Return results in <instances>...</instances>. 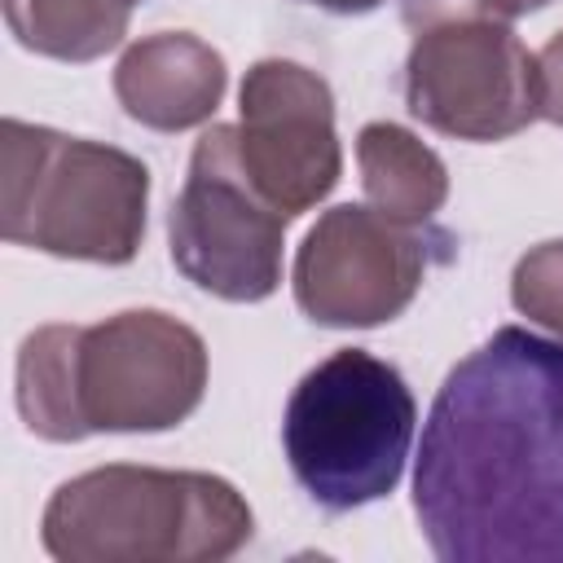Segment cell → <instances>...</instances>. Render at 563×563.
Wrapping results in <instances>:
<instances>
[{"label": "cell", "mask_w": 563, "mask_h": 563, "mask_svg": "<svg viewBox=\"0 0 563 563\" xmlns=\"http://www.w3.org/2000/svg\"><path fill=\"white\" fill-rule=\"evenodd\" d=\"M413 515L444 563L563 559V339L501 325L440 383Z\"/></svg>", "instance_id": "6da1fadb"}, {"label": "cell", "mask_w": 563, "mask_h": 563, "mask_svg": "<svg viewBox=\"0 0 563 563\" xmlns=\"http://www.w3.org/2000/svg\"><path fill=\"white\" fill-rule=\"evenodd\" d=\"M202 391V334L158 308H128L97 325H40L18 347V413L53 444L180 427Z\"/></svg>", "instance_id": "7a4b0ae2"}, {"label": "cell", "mask_w": 563, "mask_h": 563, "mask_svg": "<svg viewBox=\"0 0 563 563\" xmlns=\"http://www.w3.org/2000/svg\"><path fill=\"white\" fill-rule=\"evenodd\" d=\"M255 532L246 497L207 471L97 466L66 479L40 519L62 563H216Z\"/></svg>", "instance_id": "3957f363"}, {"label": "cell", "mask_w": 563, "mask_h": 563, "mask_svg": "<svg viewBox=\"0 0 563 563\" xmlns=\"http://www.w3.org/2000/svg\"><path fill=\"white\" fill-rule=\"evenodd\" d=\"M150 172L128 150L40 123H0V233L62 260L128 264L145 238Z\"/></svg>", "instance_id": "277c9868"}, {"label": "cell", "mask_w": 563, "mask_h": 563, "mask_svg": "<svg viewBox=\"0 0 563 563\" xmlns=\"http://www.w3.org/2000/svg\"><path fill=\"white\" fill-rule=\"evenodd\" d=\"M418 405L396 365L365 347H339L312 365L282 413L290 475L321 510H356L387 497L413 444Z\"/></svg>", "instance_id": "5b68a950"}, {"label": "cell", "mask_w": 563, "mask_h": 563, "mask_svg": "<svg viewBox=\"0 0 563 563\" xmlns=\"http://www.w3.org/2000/svg\"><path fill=\"white\" fill-rule=\"evenodd\" d=\"M286 220L246 176L238 123H211L167 216L172 264L224 303H260L282 286Z\"/></svg>", "instance_id": "8992f818"}, {"label": "cell", "mask_w": 563, "mask_h": 563, "mask_svg": "<svg viewBox=\"0 0 563 563\" xmlns=\"http://www.w3.org/2000/svg\"><path fill=\"white\" fill-rule=\"evenodd\" d=\"M444 242V233L387 220L374 207H330L295 255V303L317 325H383L413 303Z\"/></svg>", "instance_id": "52a82bcc"}, {"label": "cell", "mask_w": 563, "mask_h": 563, "mask_svg": "<svg viewBox=\"0 0 563 563\" xmlns=\"http://www.w3.org/2000/svg\"><path fill=\"white\" fill-rule=\"evenodd\" d=\"M405 101L427 128L457 141H506L541 119L537 53L506 22H449L413 35Z\"/></svg>", "instance_id": "ba28073f"}, {"label": "cell", "mask_w": 563, "mask_h": 563, "mask_svg": "<svg viewBox=\"0 0 563 563\" xmlns=\"http://www.w3.org/2000/svg\"><path fill=\"white\" fill-rule=\"evenodd\" d=\"M238 110L242 167L282 216L295 220L339 185L343 150L334 136V97L317 70L264 57L246 70Z\"/></svg>", "instance_id": "9c48e42d"}, {"label": "cell", "mask_w": 563, "mask_h": 563, "mask_svg": "<svg viewBox=\"0 0 563 563\" xmlns=\"http://www.w3.org/2000/svg\"><path fill=\"white\" fill-rule=\"evenodd\" d=\"M229 70L224 57L189 35V31H158L136 44L114 66V97L141 128L154 132H185L216 114L224 97Z\"/></svg>", "instance_id": "30bf717a"}, {"label": "cell", "mask_w": 563, "mask_h": 563, "mask_svg": "<svg viewBox=\"0 0 563 563\" xmlns=\"http://www.w3.org/2000/svg\"><path fill=\"white\" fill-rule=\"evenodd\" d=\"M361 185L374 211L400 224H427L449 198V167L400 123H365L356 136Z\"/></svg>", "instance_id": "8fae6325"}, {"label": "cell", "mask_w": 563, "mask_h": 563, "mask_svg": "<svg viewBox=\"0 0 563 563\" xmlns=\"http://www.w3.org/2000/svg\"><path fill=\"white\" fill-rule=\"evenodd\" d=\"M128 0H4V22L22 48L57 62H92L123 44Z\"/></svg>", "instance_id": "7c38bea8"}, {"label": "cell", "mask_w": 563, "mask_h": 563, "mask_svg": "<svg viewBox=\"0 0 563 563\" xmlns=\"http://www.w3.org/2000/svg\"><path fill=\"white\" fill-rule=\"evenodd\" d=\"M510 303L563 339V242H541L510 273Z\"/></svg>", "instance_id": "4fadbf2b"}, {"label": "cell", "mask_w": 563, "mask_h": 563, "mask_svg": "<svg viewBox=\"0 0 563 563\" xmlns=\"http://www.w3.org/2000/svg\"><path fill=\"white\" fill-rule=\"evenodd\" d=\"M550 0H405V22L418 31L449 26V22H515L523 13L545 9Z\"/></svg>", "instance_id": "5bb4252c"}, {"label": "cell", "mask_w": 563, "mask_h": 563, "mask_svg": "<svg viewBox=\"0 0 563 563\" xmlns=\"http://www.w3.org/2000/svg\"><path fill=\"white\" fill-rule=\"evenodd\" d=\"M537 84H541V119L563 128V31L545 40L537 53Z\"/></svg>", "instance_id": "9a60e30c"}, {"label": "cell", "mask_w": 563, "mask_h": 563, "mask_svg": "<svg viewBox=\"0 0 563 563\" xmlns=\"http://www.w3.org/2000/svg\"><path fill=\"white\" fill-rule=\"evenodd\" d=\"M303 4H317V9H325V13H369V9H378L383 0H303Z\"/></svg>", "instance_id": "2e32d148"}, {"label": "cell", "mask_w": 563, "mask_h": 563, "mask_svg": "<svg viewBox=\"0 0 563 563\" xmlns=\"http://www.w3.org/2000/svg\"><path fill=\"white\" fill-rule=\"evenodd\" d=\"M128 4H141V0H128Z\"/></svg>", "instance_id": "e0dca14e"}]
</instances>
